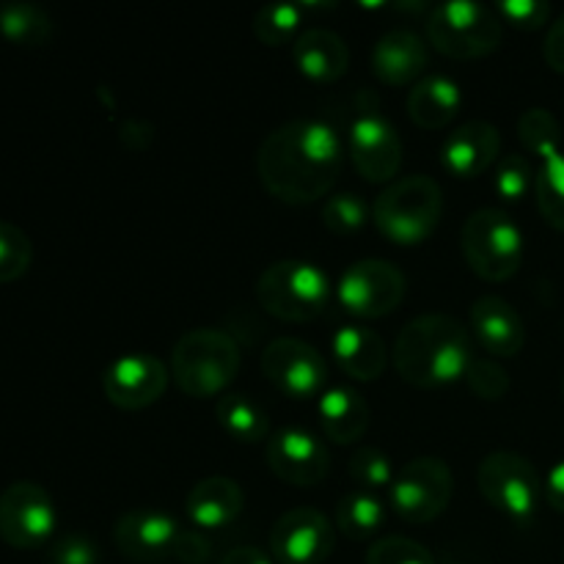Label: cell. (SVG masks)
<instances>
[{"label": "cell", "instance_id": "obj_1", "mask_svg": "<svg viewBox=\"0 0 564 564\" xmlns=\"http://www.w3.org/2000/svg\"><path fill=\"white\" fill-rule=\"evenodd\" d=\"M345 149L330 124L317 119L275 127L257 152V174L270 196L284 204H312L336 185Z\"/></svg>", "mask_w": 564, "mask_h": 564}, {"label": "cell", "instance_id": "obj_2", "mask_svg": "<svg viewBox=\"0 0 564 564\" xmlns=\"http://www.w3.org/2000/svg\"><path fill=\"white\" fill-rule=\"evenodd\" d=\"M474 361L471 336L449 314H422L400 330L394 367L416 389H441L466 378Z\"/></svg>", "mask_w": 564, "mask_h": 564}, {"label": "cell", "instance_id": "obj_3", "mask_svg": "<svg viewBox=\"0 0 564 564\" xmlns=\"http://www.w3.org/2000/svg\"><path fill=\"white\" fill-rule=\"evenodd\" d=\"M240 347L226 330L218 328L187 330L171 350L174 383L193 400L224 394L240 375Z\"/></svg>", "mask_w": 564, "mask_h": 564}, {"label": "cell", "instance_id": "obj_4", "mask_svg": "<svg viewBox=\"0 0 564 564\" xmlns=\"http://www.w3.org/2000/svg\"><path fill=\"white\" fill-rule=\"evenodd\" d=\"M444 191L427 174H411L391 182L372 204V220L386 240L397 246H419L441 224Z\"/></svg>", "mask_w": 564, "mask_h": 564}, {"label": "cell", "instance_id": "obj_5", "mask_svg": "<svg viewBox=\"0 0 564 564\" xmlns=\"http://www.w3.org/2000/svg\"><path fill=\"white\" fill-rule=\"evenodd\" d=\"M257 301L275 319L314 323L330 306V279L314 262L284 259L259 275Z\"/></svg>", "mask_w": 564, "mask_h": 564}, {"label": "cell", "instance_id": "obj_6", "mask_svg": "<svg viewBox=\"0 0 564 564\" xmlns=\"http://www.w3.org/2000/svg\"><path fill=\"white\" fill-rule=\"evenodd\" d=\"M505 36V22L490 6L471 0H449L433 6L427 17V39L441 55L474 61L496 53Z\"/></svg>", "mask_w": 564, "mask_h": 564}, {"label": "cell", "instance_id": "obj_7", "mask_svg": "<svg viewBox=\"0 0 564 564\" xmlns=\"http://www.w3.org/2000/svg\"><path fill=\"white\" fill-rule=\"evenodd\" d=\"M463 257L482 281L512 279L523 262V235L505 209L485 207L468 215L460 235Z\"/></svg>", "mask_w": 564, "mask_h": 564}, {"label": "cell", "instance_id": "obj_8", "mask_svg": "<svg viewBox=\"0 0 564 564\" xmlns=\"http://www.w3.org/2000/svg\"><path fill=\"white\" fill-rule=\"evenodd\" d=\"M477 485L485 501L516 523L532 521L543 494L538 468L518 452H490L479 463Z\"/></svg>", "mask_w": 564, "mask_h": 564}, {"label": "cell", "instance_id": "obj_9", "mask_svg": "<svg viewBox=\"0 0 564 564\" xmlns=\"http://www.w3.org/2000/svg\"><path fill=\"white\" fill-rule=\"evenodd\" d=\"M408 281L389 259H361L341 273L336 295L345 312L358 319H380L402 306Z\"/></svg>", "mask_w": 564, "mask_h": 564}, {"label": "cell", "instance_id": "obj_10", "mask_svg": "<svg viewBox=\"0 0 564 564\" xmlns=\"http://www.w3.org/2000/svg\"><path fill=\"white\" fill-rule=\"evenodd\" d=\"M455 494V479L441 457H416L394 474L391 505L408 523H430L444 516Z\"/></svg>", "mask_w": 564, "mask_h": 564}, {"label": "cell", "instance_id": "obj_11", "mask_svg": "<svg viewBox=\"0 0 564 564\" xmlns=\"http://www.w3.org/2000/svg\"><path fill=\"white\" fill-rule=\"evenodd\" d=\"M55 523V505L42 485L20 479L0 494V540L11 549H42L53 538Z\"/></svg>", "mask_w": 564, "mask_h": 564}, {"label": "cell", "instance_id": "obj_12", "mask_svg": "<svg viewBox=\"0 0 564 564\" xmlns=\"http://www.w3.org/2000/svg\"><path fill=\"white\" fill-rule=\"evenodd\" d=\"M262 375L290 400H312L328 389V364L301 339L281 336L262 350Z\"/></svg>", "mask_w": 564, "mask_h": 564}, {"label": "cell", "instance_id": "obj_13", "mask_svg": "<svg viewBox=\"0 0 564 564\" xmlns=\"http://www.w3.org/2000/svg\"><path fill=\"white\" fill-rule=\"evenodd\" d=\"M347 149H350L352 169L358 171V176L375 185L394 180L402 165L400 132L378 110L364 108L352 119Z\"/></svg>", "mask_w": 564, "mask_h": 564}, {"label": "cell", "instance_id": "obj_14", "mask_svg": "<svg viewBox=\"0 0 564 564\" xmlns=\"http://www.w3.org/2000/svg\"><path fill=\"white\" fill-rule=\"evenodd\" d=\"M330 551L334 527L314 507H295L270 529V556L275 564H323Z\"/></svg>", "mask_w": 564, "mask_h": 564}, {"label": "cell", "instance_id": "obj_15", "mask_svg": "<svg viewBox=\"0 0 564 564\" xmlns=\"http://www.w3.org/2000/svg\"><path fill=\"white\" fill-rule=\"evenodd\" d=\"M171 369L147 352H130L116 358L102 372V391L110 405L121 411H143L165 394Z\"/></svg>", "mask_w": 564, "mask_h": 564}, {"label": "cell", "instance_id": "obj_16", "mask_svg": "<svg viewBox=\"0 0 564 564\" xmlns=\"http://www.w3.org/2000/svg\"><path fill=\"white\" fill-rule=\"evenodd\" d=\"M268 466L292 488H317L330 471L328 446L303 427H284L268 441Z\"/></svg>", "mask_w": 564, "mask_h": 564}, {"label": "cell", "instance_id": "obj_17", "mask_svg": "<svg viewBox=\"0 0 564 564\" xmlns=\"http://www.w3.org/2000/svg\"><path fill=\"white\" fill-rule=\"evenodd\" d=\"M182 527L163 510H132L116 521L113 543L121 556L132 562H163L174 556Z\"/></svg>", "mask_w": 564, "mask_h": 564}, {"label": "cell", "instance_id": "obj_18", "mask_svg": "<svg viewBox=\"0 0 564 564\" xmlns=\"http://www.w3.org/2000/svg\"><path fill=\"white\" fill-rule=\"evenodd\" d=\"M501 132L490 121H466L441 147V163L457 180H474L499 160Z\"/></svg>", "mask_w": 564, "mask_h": 564}, {"label": "cell", "instance_id": "obj_19", "mask_svg": "<svg viewBox=\"0 0 564 564\" xmlns=\"http://www.w3.org/2000/svg\"><path fill=\"white\" fill-rule=\"evenodd\" d=\"M427 66V44L408 28L383 33L372 47V72L386 86H416Z\"/></svg>", "mask_w": 564, "mask_h": 564}, {"label": "cell", "instance_id": "obj_20", "mask_svg": "<svg viewBox=\"0 0 564 564\" xmlns=\"http://www.w3.org/2000/svg\"><path fill=\"white\" fill-rule=\"evenodd\" d=\"M471 330L479 345L496 358H516L527 345V325L505 297L485 295L474 301Z\"/></svg>", "mask_w": 564, "mask_h": 564}, {"label": "cell", "instance_id": "obj_21", "mask_svg": "<svg viewBox=\"0 0 564 564\" xmlns=\"http://www.w3.org/2000/svg\"><path fill=\"white\" fill-rule=\"evenodd\" d=\"M292 61L312 83H336L350 66V47L330 28H308L292 44Z\"/></svg>", "mask_w": 564, "mask_h": 564}, {"label": "cell", "instance_id": "obj_22", "mask_svg": "<svg viewBox=\"0 0 564 564\" xmlns=\"http://www.w3.org/2000/svg\"><path fill=\"white\" fill-rule=\"evenodd\" d=\"M246 507V494L231 477H207L191 488L185 499L187 518L198 529H226L240 518Z\"/></svg>", "mask_w": 564, "mask_h": 564}, {"label": "cell", "instance_id": "obj_23", "mask_svg": "<svg viewBox=\"0 0 564 564\" xmlns=\"http://www.w3.org/2000/svg\"><path fill=\"white\" fill-rule=\"evenodd\" d=\"M319 424L336 446H350L367 435L372 411L369 402L350 386H330L319 394Z\"/></svg>", "mask_w": 564, "mask_h": 564}, {"label": "cell", "instance_id": "obj_24", "mask_svg": "<svg viewBox=\"0 0 564 564\" xmlns=\"http://www.w3.org/2000/svg\"><path fill=\"white\" fill-rule=\"evenodd\" d=\"M330 352H334V361L339 364L341 372L350 375L352 380H361V383L378 380L389 364L386 341L364 325H345V328L336 330L334 339H330Z\"/></svg>", "mask_w": 564, "mask_h": 564}, {"label": "cell", "instance_id": "obj_25", "mask_svg": "<svg viewBox=\"0 0 564 564\" xmlns=\"http://www.w3.org/2000/svg\"><path fill=\"white\" fill-rule=\"evenodd\" d=\"M463 105V91L452 77L430 75L422 77L408 94V116L422 130H441L457 116Z\"/></svg>", "mask_w": 564, "mask_h": 564}, {"label": "cell", "instance_id": "obj_26", "mask_svg": "<svg viewBox=\"0 0 564 564\" xmlns=\"http://www.w3.org/2000/svg\"><path fill=\"white\" fill-rule=\"evenodd\" d=\"M218 424L240 444H262L270 435V419L262 402L251 394H226L215 408Z\"/></svg>", "mask_w": 564, "mask_h": 564}, {"label": "cell", "instance_id": "obj_27", "mask_svg": "<svg viewBox=\"0 0 564 564\" xmlns=\"http://www.w3.org/2000/svg\"><path fill=\"white\" fill-rule=\"evenodd\" d=\"M0 36L17 47H42L53 36V20L42 6L6 3L0 6Z\"/></svg>", "mask_w": 564, "mask_h": 564}, {"label": "cell", "instance_id": "obj_28", "mask_svg": "<svg viewBox=\"0 0 564 564\" xmlns=\"http://www.w3.org/2000/svg\"><path fill=\"white\" fill-rule=\"evenodd\" d=\"M386 521L383 505H380L378 496L367 494V490H356V494H347L345 499L336 505V529H339L345 538L364 543V540L375 538L380 532Z\"/></svg>", "mask_w": 564, "mask_h": 564}, {"label": "cell", "instance_id": "obj_29", "mask_svg": "<svg viewBox=\"0 0 564 564\" xmlns=\"http://www.w3.org/2000/svg\"><path fill=\"white\" fill-rule=\"evenodd\" d=\"M534 196H538L540 215L551 229L564 231V152L549 154L540 160L538 176H534Z\"/></svg>", "mask_w": 564, "mask_h": 564}, {"label": "cell", "instance_id": "obj_30", "mask_svg": "<svg viewBox=\"0 0 564 564\" xmlns=\"http://www.w3.org/2000/svg\"><path fill=\"white\" fill-rule=\"evenodd\" d=\"M306 14L303 3H273L262 6L253 14V36L268 47H281V44H295L301 36V22Z\"/></svg>", "mask_w": 564, "mask_h": 564}, {"label": "cell", "instance_id": "obj_31", "mask_svg": "<svg viewBox=\"0 0 564 564\" xmlns=\"http://www.w3.org/2000/svg\"><path fill=\"white\" fill-rule=\"evenodd\" d=\"M518 138H521L523 147L532 154H538L540 160L562 149L560 121H556V116L545 108L523 110L521 119H518Z\"/></svg>", "mask_w": 564, "mask_h": 564}, {"label": "cell", "instance_id": "obj_32", "mask_svg": "<svg viewBox=\"0 0 564 564\" xmlns=\"http://www.w3.org/2000/svg\"><path fill=\"white\" fill-rule=\"evenodd\" d=\"M33 246L20 226L0 220V284L22 279L31 270Z\"/></svg>", "mask_w": 564, "mask_h": 564}, {"label": "cell", "instance_id": "obj_33", "mask_svg": "<svg viewBox=\"0 0 564 564\" xmlns=\"http://www.w3.org/2000/svg\"><path fill=\"white\" fill-rule=\"evenodd\" d=\"M347 474H350L352 482L361 490L372 494V490L386 488V485L394 482V468L391 460L375 446H361V449L352 452L350 463H347Z\"/></svg>", "mask_w": 564, "mask_h": 564}, {"label": "cell", "instance_id": "obj_34", "mask_svg": "<svg viewBox=\"0 0 564 564\" xmlns=\"http://www.w3.org/2000/svg\"><path fill=\"white\" fill-rule=\"evenodd\" d=\"M369 204L364 202L358 193H339V196H330L323 207V220L334 235H356L367 226L369 218Z\"/></svg>", "mask_w": 564, "mask_h": 564}, {"label": "cell", "instance_id": "obj_35", "mask_svg": "<svg viewBox=\"0 0 564 564\" xmlns=\"http://www.w3.org/2000/svg\"><path fill=\"white\" fill-rule=\"evenodd\" d=\"M466 383L485 402H499L510 394V372L485 358H474L466 372Z\"/></svg>", "mask_w": 564, "mask_h": 564}, {"label": "cell", "instance_id": "obj_36", "mask_svg": "<svg viewBox=\"0 0 564 564\" xmlns=\"http://www.w3.org/2000/svg\"><path fill=\"white\" fill-rule=\"evenodd\" d=\"M534 169L523 154H507L505 160L496 169V193H499L505 202H521L529 193V187L534 185Z\"/></svg>", "mask_w": 564, "mask_h": 564}, {"label": "cell", "instance_id": "obj_37", "mask_svg": "<svg viewBox=\"0 0 564 564\" xmlns=\"http://www.w3.org/2000/svg\"><path fill=\"white\" fill-rule=\"evenodd\" d=\"M367 564H435V556L411 538H383L367 551Z\"/></svg>", "mask_w": 564, "mask_h": 564}, {"label": "cell", "instance_id": "obj_38", "mask_svg": "<svg viewBox=\"0 0 564 564\" xmlns=\"http://www.w3.org/2000/svg\"><path fill=\"white\" fill-rule=\"evenodd\" d=\"M496 14L518 31H538L551 20L554 9L545 0H501L496 6Z\"/></svg>", "mask_w": 564, "mask_h": 564}, {"label": "cell", "instance_id": "obj_39", "mask_svg": "<svg viewBox=\"0 0 564 564\" xmlns=\"http://www.w3.org/2000/svg\"><path fill=\"white\" fill-rule=\"evenodd\" d=\"M50 564H99V549L86 534H66L50 549Z\"/></svg>", "mask_w": 564, "mask_h": 564}, {"label": "cell", "instance_id": "obj_40", "mask_svg": "<svg viewBox=\"0 0 564 564\" xmlns=\"http://www.w3.org/2000/svg\"><path fill=\"white\" fill-rule=\"evenodd\" d=\"M213 556V543L202 532H187L182 529L174 545V560L182 564H204Z\"/></svg>", "mask_w": 564, "mask_h": 564}, {"label": "cell", "instance_id": "obj_41", "mask_svg": "<svg viewBox=\"0 0 564 564\" xmlns=\"http://www.w3.org/2000/svg\"><path fill=\"white\" fill-rule=\"evenodd\" d=\"M543 55L551 69L564 75V14H560V20L551 22L549 36H545L543 44Z\"/></svg>", "mask_w": 564, "mask_h": 564}, {"label": "cell", "instance_id": "obj_42", "mask_svg": "<svg viewBox=\"0 0 564 564\" xmlns=\"http://www.w3.org/2000/svg\"><path fill=\"white\" fill-rule=\"evenodd\" d=\"M545 499L556 512H564V460L556 463L545 479Z\"/></svg>", "mask_w": 564, "mask_h": 564}, {"label": "cell", "instance_id": "obj_43", "mask_svg": "<svg viewBox=\"0 0 564 564\" xmlns=\"http://www.w3.org/2000/svg\"><path fill=\"white\" fill-rule=\"evenodd\" d=\"M220 564H275V560L264 554L262 549H253V545H237L229 554H224Z\"/></svg>", "mask_w": 564, "mask_h": 564}, {"label": "cell", "instance_id": "obj_44", "mask_svg": "<svg viewBox=\"0 0 564 564\" xmlns=\"http://www.w3.org/2000/svg\"><path fill=\"white\" fill-rule=\"evenodd\" d=\"M562 397H564V378H562Z\"/></svg>", "mask_w": 564, "mask_h": 564}]
</instances>
